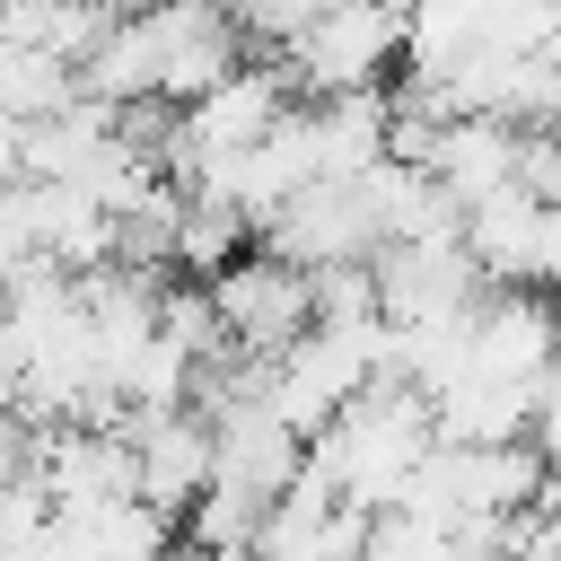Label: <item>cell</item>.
Returning <instances> with one entry per match:
<instances>
[{"mask_svg": "<svg viewBox=\"0 0 561 561\" xmlns=\"http://www.w3.org/2000/svg\"><path fill=\"white\" fill-rule=\"evenodd\" d=\"M394 61H412V9H394V0H333V9L298 35V53H289L298 96L394 88V79H386Z\"/></svg>", "mask_w": 561, "mask_h": 561, "instance_id": "2", "label": "cell"}, {"mask_svg": "<svg viewBox=\"0 0 561 561\" xmlns=\"http://www.w3.org/2000/svg\"><path fill=\"white\" fill-rule=\"evenodd\" d=\"M44 491H53V508L70 526L96 517V508H114V500H140V447H131V430H96V421L44 430Z\"/></svg>", "mask_w": 561, "mask_h": 561, "instance_id": "6", "label": "cell"}, {"mask_svg": "<svg viewBox=\"0 0 561 561\" xmlns=\"http://www.w3.org/2000/svg\"><path fill=\"white\" fill-rule=\"evenodd\" d=\"M18 184H35V175H26V123L0 114V193H18Z\"/></svg>", "mask_w": 561, "mask_h": 561, "instance_id": "13", "label": "cell"}, {"mask_svg": "<svg viewBox=\"0 0 561 561\" xmlns=\"http://www.w3.org/2000/svg\"><path fill=\"white\" fill-rule=\"evenodd\" d=\"M526 149H535V131L491 123V114H456V123H438V140H430V175L456 193V210H473V202L526 184Z\"/></svg>", "mask_w": 561, "mask_h": 561, "instance_id": "8", "label": "cell"}, {"mask_svg": "<svg viewBox=\"0 0 561 561\" xmlns=\"http://www.w3.org/2000/svg\"><path fill=\"white\" fill-rule=\"evenodd\" d=\"M35 263H53V245H44V184H18V193H0V289L26 280Z\"/></svg>", "mask_w": 561, "mask_h": 561, "instance_id": "11", "label": "cell"}, {"mask_svg": "<svg viewBox=\"0 0 561 561\" xmlns=\"http://www.w3.org/2000/svg\"><path fill=\"white\" fill-rule=\"evenodd\" d=\"M482 298H491V280L473 272L465 237H421V245H386V254H377V316H386L394 333L473 316Z\"/></svg>", "mask_w": 561, "mask_h": 561, "instance_id": "5", "label": "cell"}, {"mask_svg": "<svg viewBox=\"0 0 561 561\" xmlns=\"http://www.w3.org/2000/svg\"><path fill=\"white\" fill-rule=\"evenodd\" d=\"M535 245H543V193L535 184H508V193L465 210V254L491 289H535Z\"/></svg>", "mask_w": 561, "mask_h": 561, "instance_id": "9", "label": "cell"}, {"mask_svg": "<svg viewBox=\"0 0 561 561\" xmlns=\"http://www.w3.org/2000/svg\"><path fill=\"white\" fill-rule=\"evenodd\" d=\"M430 456H438V412H430V394H412L403 377H377L324 438H307V482H324L333 500L386 517Z\"/></svg>", "mask_w": 561, "mask_h": 561, "instance_id": "1", "label": "cell"}, {"mask_svg": "<svg viewBox=\"0 0 561 561\" xmlns=\"http://www.w3.org/2000/svg\"><path fill=\"white\" fill-rule=\"evenodd\" d=\"M18 394H26V342H18L9 316H0V412H18Z\"/></svg>", "mask_w": 561, "mask_h": 561, "instance_id": "12", "label": "cell"}, {"mask_svg": "<svg viewBox=\"0 0 561 561\" xmlns=\"http://www.w3.org/2000/svg\"><path fill=\"white\" fill-rule=\"evenodd\" d=\"M263 254H280V263H298V272H333V263H377L386 254V237H377V210H368V193H359V175L351 184H307V193H289L280 202V219L263 228Z\"/></svg>", "mask_w": 561, "mask_h": 561, "instance_id": "4", "label": "cell"}, {"mask_svg": "<svg viewBox=\"0 0 561 561\" xmlns=\"http://www.w3.org/2000/svg\"><path fill=\"white\" fill-rule=\"evenodd\" d=\"M123 430L140 447V500L167 508V517H193L202 491L219 482V430H210V412H140Z\"/></svg>", "mask_w": 561, "mask_h": 561, "instance_id": "7", "label": "cell"}, {"mask_svg": "<svg viewBox=\"0 0 561 561\" xmlns=\"http://www.w3.org/2000/svg\"><path fill=\"white\" fill-rule=\"evenodd\" d=\"M210 307H219V324H228V342L245 359H280L289 342L316 333V272H298V263L254 245L210 280Z\"/></svg>", "mask_w": 561, "mask_h": 561, "instance_id": "3", "label": "cell"}, {"mask_svg": "<svg viewBox=\"0 0 561 561\" xmlns=\"http://www.w3.org/2000/svg\"><path fill=\"white\" fill-rule=\"evenodd\" d=\"M70 526V517H61ZM96 561H175L184 543H175V517L167 508H149V500H114V508H96V517H79L70 526Z\"/></svg>", "mask_w": 561, "mask_h": 561, "instance_id": "10", "label": "cell"}]
</instances>
